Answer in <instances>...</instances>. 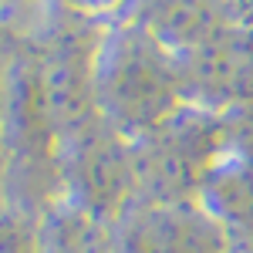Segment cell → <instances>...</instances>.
I'll list each match as a JSON object with an SVG mask.
<instances>
[{
    "label": "cell",
    "instance_id": "cell-1",
    "mask_svg": "<svg viewBox=\"0 0 253 253\" xmlns=\"http://www.w3.org/2000/svg\"><path fill=\"white\" fill-rule=\"evenodd\" d=\"M179 68L169 64L162 44L149 38L142 27H122L112 41L98 51V71L95 78L101 91L122 108V115H156L169 95Z\"/></svg>",
    "mask_w": 253,
    "mask_h": 253
},
{
    "label": "cell",
    "instance_id": "cell-2",
    "mask_svg": "<svg viewBox=\"0 0 253 253\" xmlns=\"http://www.w3.org/2000/svg\"><path fill=\"white\" fill-rule=\"evenodd\" d=\"M138 27L162 47L172 44L182 51L206 47L226 31H233L230 0H145L138 10Z\"/></svg>",
    "mask_w": 253,
    "mask_h": 253
}]
</instances>
